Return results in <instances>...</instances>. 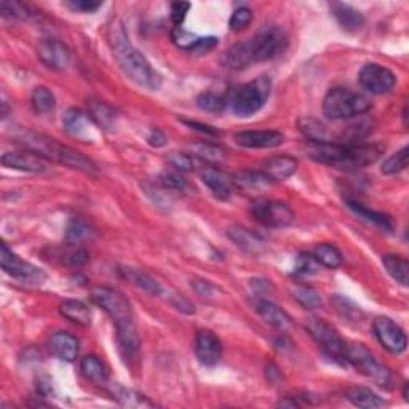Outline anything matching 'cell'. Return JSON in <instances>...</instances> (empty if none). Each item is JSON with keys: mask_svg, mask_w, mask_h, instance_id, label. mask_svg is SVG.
<instances>
[{"mask_svg": "<svg viewBox=\"0 0 409 409\" xmlns=\"http://www.w3.org/2000/svg\"><path fill=\"white\" fill-rule=\"evenodd\" d=\"M298 170V160L289 156H277L269 158L264 163L263 173L269 177L270 181H284L289 176H293Z\"/></svg>", "mask_w": 409, "mask_h": 409, "instance_id": "cell-20", "label": "cell"}, {"mask_svg": "<svg viewBox=\"0 0 409 409\" xmlns=\"http://www.w3.org/2000/svg\"><path fill=\"white\" fill-rule=\"evenodd\" d=\"M346 361L352 365L361 375L370 377L381 387H389L390 371L375 358L363 344H348L346 346Z\"/></svg>", "mask_w": 409, "mask_h": 409, "instance_id": "cell-6", "label": "cell"}, {"mask_svg": "<svg viewBox=\"0 0 409 409\" xmlns=\"http://www.w3.org/2000/svg\"><path fill=\"white\" fill-rule=\"evenodd\" d=\"M90 115L101 130H112L117 122L115 111L103 101H92Z\"/></svg>", "mask_w": 409, "mask_h": 409, "instance_id": "cell-31", "label": "cell"}, {"mask_svg": "<svg viewBox=\"0 0 409 409\" xmlns=\"http://www.w3.org/2000/svg\"><path fill=\"white\" fill-rule=\"evenodd\" d=\"M168 301H170L171 306L176 307V309L182 313H187V315H192V313H195V307H194L192 302L184 298V296L180 293L170 294Z\"/></svg>", "mask_w": 409, "mask_h": 409, "instance_id": "cell-52", "label": "cell"}, {"mask_svg": "<svg viewBox=\"0 0 409 409\" xmlns=\"http://www.w3.org/2000/svg\"><path fill=\"white\" fill-rule=\"evenodd\" d=\"M0 265H2L4 272H7L10 277L16 278L23 283H34L40 284L45 282L46 275L42 270L35 268V265L26 263L20 256L10 250L7 246V243H2L0 245Z\"/></svg>", "mask_w": 409, "mask_h": 409, "instance_id": "cell-10", "label": "cell"}, {"mask_svg": "<svg viewBox=\"0 0 409 409\" xmlns=\"http://www.w3.org/2000/svg\"><path fill=\"white\" fill-rule=\"evenodd\" d=\"M347 398L352 405L358 406V408H366V409H372V408H381L385 405V401L379 396L377 394L372 392L371 389L366 387H353L347 392Z\"/></svg>", "mask_w": 409, "mask_h": 409, "instance_id": "cell-30", "label": "cell"}, {"mask_svg": "<svg viewBox=\"0 0 409 409\" xmlns=\"http://www.w3.org/2000/svg\"><path fill=\"white\" fill-rule=\"evenodd\" d=\"M313 258L326 269H337L342 265V253L329 243H322L313 250Z\"/></svg>", "mask_w": 409, "mask_h": 409, "instance_id": "cell-33", "label": "cell"}, {"mask_svg": "<svg viewBox=\"0 0 409 409\" xmlns=\"http://www.w3.org/2000/svg\"><path fill=\"white\" fill-rule=\"evenodd\" d=\"M251 215L256 221L269 227H287L294 221L293 210L287 203L277 200H256L251 205Z\"/></svg>", "mask_w": 409, "mask_h": 409, "instance_id": "cell-9", "label": "cell"}, {"mask_svg": "<svg viewBox=\"0 0 409 409\" xmlns=\"http://www.w3.org/2000/svg\"><path fill=\"white\" fill-rule=\"evenodd\" d=\"M272 82L269 77H259V79L248 82L230 94L229 106L235 115L250 117L260 111L270 94Z\"/></svg>", "mask_w": 409, "mask_h": 409, "instance_id": "cell-5", "label": "cell"}, {"mask_svg": "<svg viewBox=\"0 0 409 409\" xmlns=\"http://www.w3.org/2000/svg\"><path fill=\"white\" fill-rule=\"evenodd\" d=\"M320 264L317 263V259L313 258V254H301L296 260V268H294V274L296 275H312L315 274L318 270Z\"/></svg>", "mask_w": 409, "mask_h": 409, "instance_id": "cell-46", "label": "cell"}, {"mask_svg": "<svg viewBox=\"0 0 409 409\" xmlns=\"http://www.w3.org/2000/svg\"><path fill=\"white\" fill-rule=\"evenodd\" d=\"M251 21H253L251 10L246 8V7H240V8H237L234 11L232 16H230L229 29H230V31H234V32L243 31V29L250 26Z\"/></svg>", "mask_w": 409, "mask_h": 409, "instance_id": "cell-44", "label": "cell"}, {"mask_svg": "<svg viewBox=\"0 0 409 409\" xmlns=\"http://www.w3.org/2000/svg\"><path fill=\"white\" fill-rule=\"evenodd\" d=\"M168 163L177 171H197L206 168V163L203 160H200L199 157H195L194 153H186V152H171L168 156Z\"/></svg>", "mask_w": 409, "mask_h": 409, "instance_id": "cell-35", "label": "cell"}, {"mask_svg": "<svg viewBox=\"0 0 409 409\" xmlns=\"http://www.w3.org/2000/svg\"><path fill=\"white\" fill-rule=\"evenodd\" d=\"M80 370H82V375H84L87 379H90V381L98 382V384L106 382L109 377L108 367L104 366L103 361H101L98 357H94V355H88V357L82 360Z\"/></svg>", "mask_w": 409, "mask_h": 409, "instance_id": "cell-32", "label": "cell"}, {"mask_svg": "<svg viewBox=\"0 0 409 409\" xmlns=\"http://www.w3.org/2000/svg\"><path fill=\"white\" fill-rule=\"evenodd\" d=\"M0 10H2L4 16H11V18H26L27 16V8L20 2H2L0 5Z\"/></svg>", "mask_w": 409, "mask_h": 409, "instance_id": "cell-50", "label": "cell"}, {"mask_svg": "<svg viewBox=\"0 0 409 409\" xmlns=\"http://www.w3.org/2000/svg\"><path fill=\"white\" fill-rule=\"evenodd\" d=\"M51 353L63 361H74L79 355V341L73 334L58 331L50 339Z\"/></svg>", "mask_w": 409, "mask_h": 409, "instance_id": "cell-22", "label": "cell"}, {"mask_svg": "<svg viewBox=\"0 0 409 409\" xmlns=\"http://www.w3.org/2000/svg\"><path fill=\"white\" fill-rule=\"evenodd\" d=\"M147 141H149V144L153 147H162L165 146V142H167V136L160 132V130H153V132L149 134V138H147Z\"/></svg>", "mask_w": 409, "mask_h": 409, "instance_id": "cell-55", "label": "cell"}, {"mask_svg": "<svg viewBox=\"0 0 409 409\" xmlns=\"http://www.w3.org/2000/svg\"><path fill=\"white\" fill-rule=\"evenodd\" d=\"M384 268L389 272V275L394 278L401 287H408L409 282V264L405 258L398 254H385L382 258Z\"/></svg>", "mask_w": 409, "mask_h": 409, "instance_id": "cell-29", "label": "cell"}, {"mask_svg": "<svg viewBox=\"0 0 409 409\" xmlns=\"http://www.w3.org/2000/svg\"><path fill=\"white\" fill-rule=\"evenodd\" d=\"M360 85L371 94L389 93L396 84V77L392 70L376 63H367L358 74Z\"/></svg>", "mask_w": 409, "mask_h": 409, "instance_id": "cell-11", "label": "cell"}, {"mask_svg": "<svg viewBox=\"0 0 409 409\" xmlns=\"http://www.w3.org/2000/svg\"><path fill=\"white\" fill-rule=\"evenodd\" d=\"M372 329H375V334L377 337V341L381 342V346L385 351L400 355L406 351L408 339L405 331L400 325H396L392 318L389 317H377L372 323Z\"/></svg>", "mask_w": 409, "mask_h": 409, "instance_id": "cell-12", "label": "cell"}, {"mask_svg": "<svg viewBox=\"0 0 409 409\" xmlns=\"http://www.w3.org/2000/svg\"><path fill=\"white\" fill-rule=\"evenodd\" d=\"M64 132L82 142H94L98 138V125L90 114L80 109H69L63 117Z\"/></svg>", "mask_w": 409, "mask_h": 409, "instance_id": "cell-13", "label": "cell"}, {"mask_svg": "<svg viewBox=\"0 0 409 409\" xmlns=\"http://www.w3.org/2000/svg\"><path fill=\"white\" fill-rule=\"evenodd\" d=\"M301 133L310 142H336L333 132L323 122L312 117H304L299 120Z\"/></svg>", "mask_w": 409, "mask_h": 409, "instance_id": "cell-25", "label": "cell"}, {"mask_svg": "<svg viewBox=\"0 0 409 409\" xmlns=\"http://www.w3.org/2000/svg\"><path fill=\"white\" fill-rule=\"evenodd\" d=\"M160 184H162L163 189L167 191H176V192H184L187 191L189 184L187 181L180 173H165L160 176Z\"/></svg>", "mask_w": 409, "mask_h": 409, "instance_id": "cell-47", "label": "cell"}, {"mask_svg": "<svg viewBox=\"0 0 409 409\" xmlns=\"http://www.w3.org/2000/svg\"><path fill=\"white\" fill-rule=\"evenodd\" d=\"M384 147L379 144H347L341 168H363L377 162Z\"/></svg>", "mask_w": 409, "mask_h": 409, "instance_id": "cell-15", "label": "cell"}, {"mask_svg": "<svg viewBox=\"0 0 409 409\" xmlns=\"http://www.w3.org/2000/svg\"><path fill=\"white\" fill-rule=\"evenodd\" d=\"M408 152H409L408 147H403L401 151L395 152L394 156H390L382 163V173L384 175H396V173H400V171L406 170L408 158H409Z\"/></svg>", "mask_w": 409, "mask_h": 409, "instance_id": "cell-42", "label": "cell"}, {"mask_svg": "<svg viewBox=\"0 0 409 409\" xmlns=\"http://www.w3.org/2000/svg\"><path fill=\"white\" fill-rule=\"evenodd\" d=\"M191 10V4L187 2H176L171 5V21H173L175 27H182V23Z\"/></svg>", "mask_w": 409, "mask_h": 409, "instance_id": "cell-48", "label": "cell"}, {"mask_svg": "<svg viewBox=\"0 0 409 409\" xmlns=\"http://www.w3.org/2000/svg\"><path fill=\"white\" fill-rule=\"evenodd\" d=\"M235 189L246 194H259L264 192L265 189L272 186V182L263 171H240L235 176H232Z\"/></svg>", "mask_w": 409, "mask_h": 409, "instance_id": "cell-21", "label": "cell"}, {"mask_svg": "<svg viewBox=\"0 0 409 409\" xmlns=\"http://www.w3.org/2000/svg\"><path fill=\"white\" fill-rule=\"evenodd\" d=\"M197 106L205 112H211V114H221V112L226 109L227 101H226V98L219 96V94H216V93L206 92V93H201L200 96L197 98Z\"/></svg>", "mask_w": 409, "mask_h": 409, "instance_id": "cell-40", "label": "cell"}, {"mask_svg": "<svg viewBox=\"0 0 409 409\" xmlns=\"http://www.w3.org/2000/svg\"><path fill=\"white\" fill-rule=\"evenodd\" d=\"M66 5L70 10L80 11V13H93V11L103 7V4L93 2V0H70V2H66Z\"/></svg>", "mask_w": 409, "mask_h": 409, "instance_id": "cell-51", "label": "cell"}, {"mask_svg": "<svg viewBox=\"0 0 409 409\" xmlns=\"http://www.w3.org/2000/svg\"><path fill=\"white\" fill-rule=\"evenodd\" d=\"M171 39H173V42L177 46H180V49L191 51L192 46L195 45V42L199 40V35L189 32V31H186V29H182V27H175L173 31H171Z\"/></svg>", "mask_w": 409, "mask_h": 409, "instance_id": "cell-45", "label": "cell"}, {"mask_svg": "<svg viewBox=\"0 0 409 409\" xmlns=\"http://www.w3.org/2000/svg\"><path fill=\"white\" fill-rule=\"evenodd\" d=\"M88 260V253L85 250H80V248H75L74 251H70L66 256V263L70 265H84Z\"/></svg>", "mask_w": 409, "mask_h": 409, "instance_id": "cell-53", "label": "cell"}, {"mask_svg": "<svg viewBox=\"0 0 409 409\" xmlns=\"http://www.w3.org/2000/svg\"><path fill=\"white\" fill-rule=\"evenodd\" d=\"M31 104H32V109L37 112V114L45 115L55 111L56 98H55V94L51 93V90H49L46 87H37V88H34V92H32Z\"/></svg>", "mask_w": 409, "mask_h": 409, "instance_id": "cell-36", "label": "cell"}, {"mask_svg": "<svg viewBox=\"0 0 409 409\" xmlns=\"http://www.w3.org/2000/svg\"><path fill=\"white\" fill-rule=\"evenodd\" d=\"M90 296L94 304L101 307V309L114 320L118 344H120L123 351L130 355L138 352L139 336L136 333L132 306H130L125 296L108 287L94 288Z\"/></svg>", "mask_w": 409, "mask_h": 409, "instance_id": "cell-2", "label": "cell"}, {"mask_svg": "<svg viewBox=\"0 0 409 409\" xmlns=\"http://www.w3.org/2000/svg\"><path fill=\"white\" fill-rule=\"evenodd\" d=\"M348 206H351V210L358 218L363 219V221L370 222L376 227H381L384 230H392V222H390V219L385 215H382V213L367 210L366 206H363L361 203H357V201H353V200H348Z\"/></svg>", "mask_w": 409, "mask_h": 409, "instance_id": "cell-34", "label": "cell"}, {"mask_svg": "<svg viewBox=\"0 0 409 409\" xmlns=\"http://www.w3.org/2000/svg\"><path fill=\"white\" fill-rule=\"evenodd\" d=\"M200 177L205 186L208 187L213 195L219 200H229L235 192L234 180L221 170L206 167L200 171Z\"/></svg>", "mask_w": 409, "mask_h": 409, "instance_id": "cell-19", "label": "cell"}, {"mask_svg": "<svg viewBox=\"0 0 409 409\" xmlns=\"http://www.w3.org/2000/svg\"><path fill=\"white\" fill-rule=\"evenodd\" d=\"M2 165L11 170L26 171V173H44L46 170V160L35 152H5L2 156Z\"/></svg>", "mask_w": 409, "mask_h": 409, "instance_id": "cell-18", "label": "cell"}, {"mask_svg": "<svg viewBox=\"0 0 409 409\" xmlns=\"http://www.w3.org/2000/svg\"><path fill=\"white\" fill-rule=\"evenodd\" d=\"M92 237V227L88 226L84 219L74 218L73 221L68 224L66 229V240L70 245H79V243L88 240Z\"/></svg>", "mask_w": 409, "mask_h": 409, "instance_id": "cell-38", "label": "cell"}, {"mask_svg": "<svg viewBox=\"0 0 409 409\" xmlns=\"http://www.w3.org/2000/svg\"><path fill=\"white\" fill-rule=\"evenodd\" d=\"M123 272H125V277L128 278V280L134 283L138 288L144 289V291L151 293V294H156V296L162 294V287H160L158 282L153 280L151 275L144 274V272L134 270V269H123Z\"/></svg>", "mask_w": 409, "mask_h": 409, "instance_id": "cell-37", "label": "cell"}, {"mask_svg": "<svg viewBox=\"0 0 409 409\" xmlns=\"http://www.w3.org/2000/svg\"><path fill=\"white\" fill-rule=\"evenodd\" d=\"M39 59L46 68L63 70L70 61V51L68 45L58 39H45L37 46Z\"/></svg>", "mask_w": 409, "mask_h": 409, "instance_id": "cell-14", "label": "cell"}, {"mask_svg": "<svg viewBox=\"0 0 409 409\" xmlns=\"http://www.w3.org/2000/svg\"><path fill=\"white\" fill-rule=\"evenodd\" d=\"M195 355L201 365L215 366L222 355V346L219 337L208 329H200L195 336Z\"/></svg>", "mask_w": 409, "mask_h": 409, "instance_id": "cell-16", "label": "cell"}, {"mask_svg": "<svg viewBox=\"0 0 409 409\" xmlns=\"http://www.w3.org/2000/svg\"><path fill=\"white\" fill-rule=\"evenodd\" d=\"M194 156L203 160L205 163H219L224 160V151L219 149L215 144H208V142H199L194 147Z\"/></svg>", "mask_w": 409, "mask_h": 409, "instance_id": "cell-41", "label": "cell"}, {"mask_svg": "<svg viewBox=\"0 0 409 409\" xmlns=\"http://www.w3.org/2000/svg\"><path fill=\"white\" fill-rule=\"evenodd\" d=\"M235 141L237 144L248 149H272L283 144L284 136L274 130H256V132L237 133Z\"/></svg>", "mask_w": 409, "mask_h": 409, "instance_id": "cell-17", "label": "cell"}, {"mask_svg": "<svg viewBox=\"0 0 409 409\" xmlns=\"http://www.w3.org/2000/svg\"><path fill=\"white\" fill-rule=\"evenodd\" d=\"M59 313L69 322L80 326H88L92 323V310L85 302L77 299H68L59 306Z\"/></svg>", "mask_w": 409, "mask_h": 409, "instance_id": "cell-26", "label": "cell"}, {"mask_svg": "<svg viewBox=\"0 0 409 409\" xmlns=\"http://www.w3.org/2000/svg\"><path fill=\"white\" fill-rule=\"evenodd\" d=\"M109 44L118 66L128 79H132L139 87L147 88V90H157L160 87L158 74L152 69L144 55L130 42L128 34L120 21H114V25L109 27Z\"/></svg>", "mask_w": 409, "mask_h": 409, "instance_id": "cell-1", "label": "cell"}, {"mask_svg": "<svg viewBox=\"0 0 409 409\" xmlns=\"http://www.w3.org/2000/svg\"><path fill=\"white\" fill-rule=\"evenodd\" d=\"M256 310L260 317L265 320V323L274 326L278 331H287L291 326V318L282 307H278L274 302L268 299H258L256 301Z\"/></svg>", "mask_w": 409, "mask_h": 409, "instance_id": "cell-23", "label": "cell"}, {"mask_svg": "<svg viewBox=\"0 0 409 409\" xmlns=\"http://www.w3.org/2000/svg\"><path fill=\"white\" fill-rule=\"evenodd\" d=\"M248 50L254 63L269 61L287 50L288 37L280 27H265L253 39L246 40Z\"/></svg>", "mask_w": 409, "mask_h": 409, "instance_id": "cell-7", "label": "cell"}, {"mask_svg": "<svg viewBox=\"0 0 409 409\" xmlns=\"http://www.w3.org/2000/svg\"><path fill=\"white\" fill-rule=\"evenodd\" d=\"M227 237L232 240L240 250L246 253L258 254L265 248L264 240L259 239L256 234H253L251 230L243 229V227H230L227 230Z\"/></svg>", "mask_w": 409, "mask_h": 409, "instance_id": "cell-24", "label": "cell"}, {"mask_svg": "<svg viewBox=\"0 0 409 409\" xmlns=\"http://www.w3.org/2000/svg\"><path fill=\"white\" fill-rule=\"evenodd\" d=\"M293 298L298 301L302 307H306V309H317V307L322 304L320 294L313 288L306 287V284H298V287H294Z\"/></svg>", "mask_w": 409, "mask_h": 409, "instance_id": "cell-39", "label": "cell"}, {"mask_svg": "<svg viewBox=\"0 0 409 409\" xmlns=\"http://www.w3.org/2000/svg\"><path fill=\"white\" fill-rule=\"evenodd\" d=\"M222 64L227 69L232 70H241L250 68L253 64V59L250 55V50H248L246 40L245 42H239L230 46L229 50H226L222 56Z\"/></svg>", "mask_w": 409, "mask_h": 409, "instance_id": "cell-27", "label": "cell"}, {"mask_svg": "<svg viewBox=\"0 0 409 409\" xmlns=\"http://www.w3.org/2000/svg\"><path fill=\"white\" fill-rule=\"evenodd\" d=\"M191 284L200 296H206V298H210V296H213V293H215V287L206 280H192Z\"/></svg>", "mask_w": 409, "mask_h": 409, "instance_id": "cell-54", "label": "cell"}, {"mask_svg": "<svg viewBox=\"0 0 409 409\" xmlns=\"http://www.w3.org/2000/svg\"><path fill=\"white\" fill-rule=\"evenodd\" d=\"M371 109V101L365 94L348 88H331L323 101V114L329 120H346L366 114Z\"/></svg>", "mask_w": 409, "mask_h": 409, "instance_id": "cell-4", "label": "cell"}, {"mask_svg": "<svg viewBox=\"0 0 409 409\" xmlns=\"http://www.w3.org/2000/svg\"><path fill=\"white\" fill-rule=\"evenodd\" d=\"M16 139L26 147V151L35 152L37 156L44 157L46 162L61 163L64 167L84 171V173H96V165L90 158L68 146L59 144L56 139H51L49 136L23 132L20 136H16Z\"/></svg>", "mask_w": 409, "mask_h": 409, "instance_id": "cell-3", "label": "cell"}, {"mask_svg": "<svg viewBox=\"0 0 409 409\" xmlns=\"http://www.w3.org/2000/svg\"><path fill=\"white\" fill-rule=\"evenodd\" d=\"M307 331H309L310 336L315 339L318 346L322 347V351L326 357L336 361V363L347 365V361H346L347 344L342 341V337L337 334V331L333 328V326L325 323L323 320L310 318L309 322H307Z\"/></svg>", "mask_w": 409, "mask_h": 409, "instance_id": "cell-8", "label": "cell"}, {"mask_svg": "<svg viewBox=\"0 0 409 409\" xmlns=\"http://www.w3.org/2000/svg\"><path fill=\"white\" fill-rule=\"evenodd\" d=\"M186 125H189L191 128L194 130H199V132L201 133H206V134H218L216 130H213V127H208V125H203V123H199V122H184Z\"/></svg>", "mask_w": 409, "mask_h": 409, "instance_id": "cell-56", "label": "cell"}, {"mask_svg": "<svg viewBox=\"0 0 409 409\" xmlns=\"http://www.w3.org/2000/svg\"><path fill=\"white\" fill-rule=\"evenodd\" d=\"M333 13L336 16L337 23H339L342 29H346L348 32L360 31L365 26V16L360 13L358 10H355L351 5L336 4L333 8Z\"/></svg>", "mask_w": 409, "mask_h": 409, "instance_id": "cell-28", "label": "cell"}, {"mask_svg": "<svg viewBox=\"0 0 409 409\" xmlns=\"http://www.w3.org/2000/svg\"><path fill=\"white\" fill-rule=\"evenodd\" d=\"M219 44V39L215 37V35H208V37H199L197 42L192 46L191 53L194 55H205V53L211 51L213 49H216Z\"/></svg>", "mask_w": 409, "mask_h": 409, "instance_id": "cell-49", "label": "cell"}, {"mask_svg": "<svg viewBox=\"0 0 409 409\" xmlns=\"http://www.w3.org/2000/svg\"><path fill=\"white\" fill-rule=\"evenodd\" d=\"M114 395H115V398L118 401H120L122 405H125V406H132V408H136V406H151V403L146 400V396L136 394V392H133V390H127V389H123V387H117L114 390Z\"/></svg>", "mask_w": 409, "mask_h": 409, "instance_id": "cell-43", "label": "cell"}]
</instances>
